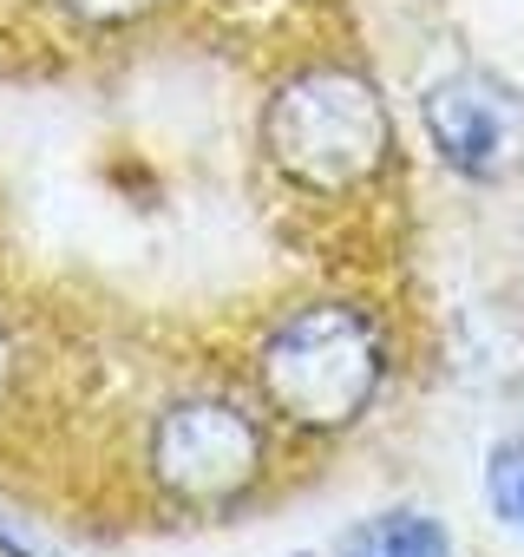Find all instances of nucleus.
I'll return each instance as SVG.
<instances>
[{
    "label": "nucleus",
    "instance_id": "423d86ee",
    "mask_svg": "<svg viewBox=\"0 0 524 557\" xmlns=\"http://www.w3.org/2000/svg\"><path fill=\"white\" fill-rule=\"evenodd\" d=\"M485 492H491L498 518L524 531V440H498V446H491V459H485Z\"/></svg>",
    "mask_w": 524,
    "mask_h": 557
},
{
    "label": "nucleus",
    "instance_id": "7ed1b4c3",
    "mask_svg": "<svg viewBox=\"0 0 524 557\" xmlns=\"http://www.w3.org/2000/svg\"><path fill=\"white\" fill-rule=\"evenodd\" d=\"M145 472L177 511H229L270 479V420L223 387H184L145 426Z\"/></svg>",
    "mask_w": 524,
    "mask_h": 557
},
{
    "label": "nucleus",
    "instance_id": "0eeeda50",
    "mask_svg": "<svg viewBox=\"0 0 524 557\" xmlns=\"http://www.w3.org/2000/svg\"><path fill=\"white\" fill-rule=\"evenodd\" d=\"M53 8H60L73 27H86V34H125V27L151 21L164 0H53Z\"/></svg>",
    "mask_w": 524,
    "mask_h": 557
},
{
    "label": "nucleus",
    "instance_id": "f03ea898",
    "mask_svg": "<svg viewBox=\"0 0 524 557\" xmlns=\"http://www.w3.org/2000/svg\"><path fill=\"white\" fill-rule=\"evenodd\" d=\"M262 151L302 197H354L387 171L394 119L361 66L315 60L262 106Z\"/></svg>",
    "mask_w": 524,
    "mask_h": 557
},
{
    "label": "nucleus",
    "instance_id": "20e7f679",
    "mask_svg": "<svg viewBox=\"0 0 524 557\" xmlns=\"http://www.w3.org/2000/svg\"><path fill=\"white\" fill-rule=\"evenodd\" d=\"M420 119L439 164L459 171L465 184H504L524 171V99L498 73H478V66L446 73L420 99Z\"/></svg>",
    "mask_w": 524,
    "mask_h": 557
},
{
    "label": "nucleus",
    "instance_id": "39448f33",
    "mask_svg": "<svg viewBox=\"0 0 524 557\" xmlns=\"http://www.w3.org/2000/svg\"><path fill=\"white\" fill-rule=\"evenodd\" d=\"M335 557H452V531L420 505H394L341 531Z\"/></svg>",
    "mask_w": 524,
    "mask_h": 557
},
{
    "label": "nucleus",
    "instance_id": "f257e3e1",
    "mask_svg": "<svg viewBox=\"0 0 524 557\" xmlns=\"http://www.w3.org/2000/svg\"><path fill=\"white\" fill-rule=\"evenodd\" d=\"M255 400L296 433H348L387 387V335L354 302H296L255 342Z\"/></svg>",
    "mask_w": 524,
    "mask_h": 557
},
{
    "label": "nucleus",
    "instance_id": "6e6552de",
    "mask_svg": "<svg viewBox=\"0 0 524 557\" xmlns=\"http://www.w3.org/2000/svg\"><path fill=\"white\" fill-rule=\"evenodd\" d=\"M8 381H14V342H8V329H0V400H8Z\"/></svg>",
    "mask_w": 524,
    "mask_h": 557
}]
</instances>
